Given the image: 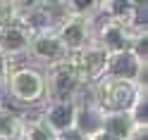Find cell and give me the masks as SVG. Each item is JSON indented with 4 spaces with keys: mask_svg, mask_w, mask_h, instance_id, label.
I'll list each match as a JSON object with an SVG mask.
<instances>
[{
    "mask_svg": "<svg viewBox=\"0 0 148 140\" xmlns=\"http://www.w3.org/2000/svg\"><path fill=\"white\" fill-rule=\"evenodd\" d=\"M103 114L96 102L91 100H77V121H74V128L79 131L81 135H96L98 131H103Z\"/></svg>",
    "mask_w": 148,
    "mask_h": 140,
    "instance_id": "9c48e42d",
    "label": "cell"
},
{
    "mask_svg": "<svg viewBox=\"0 0 148 140\" xmlns=\"http://www.w3.org/2000/svg\"><path fill=\"white\" fill-rule=\"evenodd\" d=\"M53 135H60L64 131L74 128L77 121V102L74 100H48L38 116Z\"/></svg>",
    "mask_w": 148,
    "mask_h": 140,
    "instance_id": "52a82bcc",
    "label": "cell"
},
{
    "mask_svg": "<svg viewBox=\"0 0 148 140\" xmlns=\"http://www.w3.org/2000/svg\"><path fill=\"white\" fill-rule=\"evenodd\" d=\"M29 55L45 64V67H58V64H64L72 55L67 52V48L62 45V41L58 38L55 31H41V33H34L31 36V43H29Z\"/></svg>",
    "mask_w": 148,
    "mask_h": 140,
    "instance_id": "5b68a950",
    "label": "cell"
},
{
    "mask_svg": "<svg viewBox=\"0 0 148 140\" xmlns=\"http://www.w3.org/2000/svg\"><path fill=\"white\" fill-rule=\"evenodd\" d=\"M134 121L129 119L127 112H105L103 114V131L119 140H129L134 133Z\"/></svg>",
    "mask_w": 148,
    "mask_h": 140,
    "instance_id": "30bf717a",
    "label": "cell"
},
{
    "mask_svg": "<svg viewBox=\"0 0 148 140\" xmlns=\"http://www.w3.org/2000/svg\"><path fill=\"white\" fill-rule=\"evenodd\" d=\"M146 112H148V102H146V93H138L136 100H134V105L129 107V119L134 121V126H148V116H146Z\"/></svg>",
    "mask_w": 148,
    "mask_h": 140,
    "instance_id": "4fadbf2b",
    "label": "cell"
},
{
    "mask_svg": "<svg viewBox=\"0 0 148 140\" xmlns=\"http://www.w3.org/2000/svg\"><path fill=\"white\" fill-rule=\"evenodd\" d=\"M29 43H31V33L22 24H10V26L0 29V52L7 60L26 55L29 52Z\"/></svg>",
    "mask_w": 148,
    "mask_h": 140,
    "instance_id": "ba28073f",
    "label": "cell"
},
{
    "mask_svg": "<svg viewBox=\"0 0 148 140\" xmlns=\"http://www.w3.org/2000/svg\"><path fill=\"white\" fill-rule=\"evenodd\" d=\"M5 88L10 90V95L17 102H22V105H38V102L45 100L43 71L34 69V67H17V69H12Z\"/></svg>",
    "mask_w": 148,
    "mask_h": 140,
    "instance_id": "6da1fadb",
    "label": "cell"
},
{
    "mask_svg": "<svg viewBox=\"0 0 148 140\" xmlns=\"http://www.w3.org/2000/svg\"><path fill=\"white\" fill-rule=\"evenodd\" d=\"M22 10H24L22 3H0V29L10 26V24H17Z\"/></svg>",
    "mask_w": 148,
    "mask_h": 140,
    "instance_id": "5bb4252c",
    "label": "cell"
},
{
    "mask_svg": "<svg viewBox=\"0 0 148 140\" xmlns=\"http://www.w3.org/2000/svg\"><path fill=\"white\" fill-rule=\"evenodd\" d=\"M69 64L74 74L79 76V81L84 86H91L105 76V67H108V52H103L98 45H91V48L81 50L77 55L69 57Z\"/></svg>",
    "mask_w": 148,
    "mask_h": 140,
    "instance_id": "8992f818",
    "label": "cell"
},
{
    "mask_svg": "<svg viewBox=\"0 0 148 140\" xmlns=\"http://www.w3.org/2000/svg\"><path fill=\"white\" fill-rule=\"evenodd\" d=\"M22 140H55V135L48 131V126L36 116V119H24V128H22Z\"/></svg>",
    "mask_w": 148,
    "mask_h": 140,
    "instance_id": "7c38bea8",
    "label": "cell"
},
{
    "mask_svg": "<svg viewBox=\"0 0 148 140\" xmlns=\"http://www.w3.org/2000/svg\"><path fill=\"white\" fill-rule=\"evenodd\" d=\"M88 140H119V138H115V135L105 133V131H98V133H96V135H91Z\"/></svg>",
    "mask_w": 148,
    "mask_h": 140,
    "instance_id": "e0dca14e",
    "label": "cell"
},
{
    "mask_svg": "<svg viewBox=\"0 0 148 140\" xmlns=\"http://www.w3.org/2000/svg\"><path fill=\"white\" fill-rule=\"evenodd\" d=\"M10 71H12V60H7L5 55L0 52V86H7Z\"/></svg>",
    "mask_w": 148,
    "mask_h": 140,
    "instance_id": "9a60e30c",
    "label": "cell"
},
{
    "mask_svg": "<svg viewBox=\"0 0 148 140\" xmlns=\"http://www.w3.org/2000/svg\"><path fill=\"white\" fill-rule=\"evenodd\" d=\"M55 33L67 48L69 55H77L93 45V19L77 14H64L60 24L55 26Z\"/></svg>",
    "mask_w": 148,
    "mask_h": 140,
    "instance_id": "3957f363",
    "label": "cell"
},
{
    "mask_svg": "<svg viewBox=\"0 0 148 140\" xmlns=\"http://www.w3.org/2000/svg\"><path fill=\"white\" fill-rule=\"evenodd\" d=\"M24 116L19 112L0 105V140H22Z\"/></svg>",
    "mask_w": 148,
    "mask_h": 140,
    "instance_id": "8fae6325",
    "label": "cell"
},
{
    "mask_svg": "<svg viewBox=\"0 0 148 140\" xmlns=\"http://www.w3.org/2000/svg\"><path fill=\"white\" fill-rule=\"evenodd\" d=\"M55 140H88V138H86V135H81L77 128H69V131H64V133L55 135Z\"/></svg>",
    "mask_w": 148,
    "mask_h": 140,
    "instance_id": "2e32d148",
    "label": "cell"
},
{
    "mask_svg": "<svg viewBox=\"0 0 148 140\" xmlns=\"http://www.w3.org/2000/svg\"><path fill=\"white\" fill-rule=\"evenodd\" d=\"M146 71H148V62L138 60L132 50H124V52H117V55H108L105 78L124 81V83H132V86L146 90Z\"/></svg>",
    "mask_w": 148,
    "mask_h": 140,
    "instance_id": "277c9868",
    "label": "cell"
},
{
    "mask_svg": "<svg viewBox=\"0 0 148 140\" xmlns=\"http://www.w3.org/2000/svg\"><path fill=\"white\" fill-rule=\"evenodd\" d=\"M43 78H45V97L48 100H74L77 102L81 97V93L86 90V86L74 74L69 60L64 64L50 67L43 74Z\"/></svg>",
    "mask_w": 148,
    "mask_h": 140,
    "instance_id": "7a4b0ae2",
    "label": "cell"
}]
</instances>
